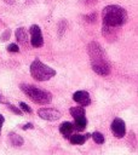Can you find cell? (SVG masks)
I'll list each match as a JSON object with an SVG mask.
<instances>
[{
	"mask_svg": "<svg viewBox=\"0 0 138 155\" xmlns=\"http://www.w3.org/2000/svg\"><path fill=\"white\" fill-rule=\"evenodd\" d=\"M7 51L8 52H19V47L17 44H10L7 46Z\"/></svg>",
	"mask_w": 138,
	"mask_h": 155,
	"instance_id": "obj_16",
	"label": "cell"
},
{
	"mask_svg": "<svg viewBox=\"0 0 138 155\" xmlns=\"http://www.w3.org/2000/svg\"><path fill=\"white\" fill-rule=\"evenodd\" d=\"M86 19H87L88 22H93V21H96V13H94V12H93V13H90V16L86 17Z\"/></svg>",
	"mask_w": 138,
	"mask_h": 155,
	"instance_id": "obj_20",
	"label": "cell"
},
{
	"mask_svg": "<svg viewBox=\"0 0 138 155\" xmlns=\"http://www.w3.org/2000/svg\"><path fill=\"white\" fill-rule=\"evenodd\" d=\"M38 115L41 119L48 120V121H56L62 116L61 111L57 109H53V108H41L38 110Z\"/></svg>",
	"mask_w": 138,
	"mask_h": 155,
	"instance_id": "obj_6",
	"label": "cell"
},
{
	"mask_svg": "<svg viewBox=\"0 0 138 155\" xmlns=\"http://www.w3.org/2000/svg\"><path fill=\"white\" fill-rule=\"evenodd\" d=\"M19 107H21V109H22L23 111H25V113H31V111H33L31 108H30L28 104H25L24 102H21V103H19Z\"/></svg>",
	"mask_w": 138,
	"mask_h": 155,
	"instance_id": "obj_18",
	"label": "cell"
},
{
	"mask_svg": "<svg viewBox=\"0 0 138 155\" xmlns=\"http://www.w3.org/2000/svg\"><path fill=\"white\" fill-rule=\"evenodd\" d=\"M73 130H74V125L71 122H69V121H65V122H63V124L59 125V132L64 137H69L71 134Z\"/></svg>",
	"mask_w": 138,
	"mask_h": 155,
	"instance_id": "obj_11",
	"label": "cell"
},
{
	"mask_svg": "<svg viewBox=\"0 0 138 155\" xmlns=\"http://www.w3.org/2000/svg\"><path fill=\"white\" fill-rule=\"evenodd\" d=\"M90 133H86V134H70L69 136V142L71 144H84L88 138H90Z\"/></svg>",
	"mask_w": 138,
	"mask_h": 155,
	"instance_id": "obj_10",
	"label": "cell"
},
{
	"mask_svg": "<svg viewBox=\"0 0 138 155\" xmlns=\"http://www.w3.org/2000/svg\"><path fill=\"white\" fill-rule=\"evenodd\" d=\"M30 33V44L33 47H41L44 45V38L41 34V29L39 25L33 24L29 29Z\"/></svg>",
	"mask_w": 138,
	"mask_h": 155,
	"instance_id": "obj_5",
	"label": "cell"
},
{
	"mask_svg": "<svg viewBox=\"0 0 138 155\" xmlns=\"http://www.w3.org/2000/svg\"><path fill=\"white\" fill-rule=\"evenodd\" d=\"M73 125H74V128H76L77 131H82L86 127V125H87V120H86L85 116L75 117V122Z\"/></svg>",
	"mask_w": 138,
	"mask_h": 155,
	"instance_id": "obj_13",
	"label": "cell"
},
{
	"mask_svg": "<svg viewBox=\"0 0 138 155\" xmlns=\"http://www.w3.org/2000/svg\"><path fill=\"white\" fill-rule=\"evenodd\" d=\"M6 104L8 105V109H10V110H12V111H13L15 114H17V115H21V114H22V110H21L19 108H17V107H15V105H12V104H10L8 102H7Z\"/></svg>",
	"mask_w": 138,
	"mask_h": 155,
	"instance_id": "obj_17",
	"label": "cell"
},
{
	"mask_svg": "<svg viewBox=\"0 0 138 155\" xmlns=\"http://www.w3.org/2000/svg\"><path fill=\"white\" fill-rule=\"evenodd\" d=\"M91 67L98 75H109L110 74V64L107 57L91 59Z\"/></svg>",
	"mask_w": 138,
	"mask_h": 155,
	"instance_id": "obj_4",
	"label": "cell"
},
{
	"mask_svg": "<svg viewBox=\"0 0 138 155\" xmlns=\"http://www.w3.org/2000/svg\"><path fill=\"white\" fill-rule=\"evenodd\" d=\"M111 131L114 133L115 137L117 138H122L126 133V126H125V121L120 117H116L113 122H111Z\"/></svg>",
	"mask_w": 138,
	"mask_h": 155,
	"instance_id": "obj_7",
	"label": "cell"
},
{
	"mask_svg": "<svg viewBox=\"0 0 138 155\" xmlns=\"http://www.w3.org/2000/svg\"><path fill=\"white\" fill-rule=\"evenodd\" d=\"M69 113L70 115L75 119V117H79V116H85L86 115V110L85 108L81 105V107H73L69 109Z\"/></svg>",
	"mask_w": 138,
	"mask_h": 155,
	"instance_id": "obj_12",
	"label": "cell"
},
{
	"mask_svg": "<svg viewBox=\"0 0 138 155\" xmlns=\"http://www.w3.org/2000/svg\"><path fill=\"white\" fill-rule=\"evenodd\" d=\"M73 99H74L76 103H79L80 105H82V107H86V105H88V104L91 103L90 94H88V92H86V91H76V92L73 94Z\"/></svg>",
	"mask_w": 138,
	"mask_h": 155,
	"instance_id": "obj_8",
	"label": "cell"
},
{
	"mask_svg": "<svg viewBox=\"0 0 138 155\" xmlns=\"http://www.w3.org/2000/svg\"><path fill=\"white\" fill-rule=\"evenodd\" d=\"M30 74L38 81H47L56 75V70L42 63L40 59H35L30 64Z\"/></svg>",
	"mask_w": 138,
	"mask_h": 155,
	"instance_id": "obj_3",
	"label": "cell"
},
{
	"mask_svg": "<svg viewBox=\"0 0 138 155\" xmlns=\"http://www.w3.org/2000/svg\"><path fill=\"white\" fill-rule=\"evenodd\" d=\"M0 103H5V104L7 103V99H6V98H4L1 94H0Z\"/></svg>",
	"mask_w": 138,
	"mask_h": 155,
	"instance_id": "obj_23",
	"label": "cell"
},
{
	"mask_svg": "<svg viewBox=\"0 0 138 155\" xmlns=\"http://www.w3.org/2000/svg\"><path fill=\"white\" fill-rule=\"evenodd\" d=\"M4 121H5V117L0 114V133H1V127H2V124H4Z\"/></svg>",
	"mask_w": 138,
	"mask_h": 155,
	"instance_id": "obj_22",
	"label": "cell"
},
{
	"mask_svg": "<svg viewBox=\"0 0 138 155\" xmlns=\"http://www.w3.org/2000/svg\"><path fill=\"white\" fill-rule=\"evenodd\" d=\"M92 136V138H93V140L97 143V144H103L104 143V136L100 133V132H98V131H96V132H93V134H91Z\"/></svg>",
	"mask_w": 138,
	"mask_h": 155,
	"instance_id": "obj_15",
	"label": "cell"
},
{
	"mask_svg": "<svg viewBox=\"0 0 138 155\" xmlns=\"http://www.w3.org/2000/svg\"><path fill=\"white\" fill-rule=\"evenodd\" d=\"M22 128H23V130H28V128H33V124H30V122H29V124H25L24 126H22Z\"/></svg>",
	"mask_w": 138,
	"mask_h": 155,
	"instance_id": "obj_21",
	"label": "cell"
},
{
	"mask_svg": "<svg viewBox=\"0 0 138 155\" xmlns=\"http://www.w3.org/2000/svg\"><path fill=\"white\" fill-rule=\"evenodd\" d=\"M10 29H7V30H5L4 33H2V35H1V38H0V40L1 41H6V40H8V38H10Z\"/></svg>",
	"mask_w": 138,
	"mask_h": 155,
	"instance_id": "obj_19",
	"label": "cell"
},
{
	"mask_svg": "<svg viewBox=\"0 0 138 155\" xmlns=\"http://www.w3.org/2000/svg\"><path fill=\"white\" fill-rule=\"evenodd\" d=\"M15 35H16V39H17L18 44H21V45H27L28 44V34H27L24 28H22V27L17 28Z\"/></svg>",
	"mask_w": 138,
	"mask_h": 155,
	"instance_id": "obj_9",
	"label": "cell"
},
{
	"mask_svg": "<svg viewBox=\"0 0 138 155\" xmlns=\"http://www.w3.org/2000/svg\"><path fill=\"white\" fill-rule=\"evenodd\" d=\"M2 1H5L6 4H10V5H12L15 2V0H2Z\"/></svg>",
	"mask_w": 138,
	"mask_h": 155,
	"instance_id": "obj_24",
	"label": "cell"
},
{
	"mask_svg": "<svg viewBox=\"0 0 138 155\" xmlns=\"http://www.w3.org/2000/svg\"><path fill=\"white\" fill-rule=\"evenodd\" d=\"M10 142H11V144L15 145V147H21V145H23V138H22L19 134H17V133H10Z\"/></svg>",
	"mask_w": 138,
	"mask_h": 155,
	"instance_id": "obj_14",
	"label": "cell"
},
{
	"mask_svg": "<svg viewBox=\"0 0 138 155\" xmlns=\"http://www.w3.org/2000/svg\"><path fill=\"white\" fill-rule=\"evenodd\" d=\"M21 90H22L34 103L45 105V104L51 103V101H52V94H51L48 91L38 88L36 86L28 85V84H22V85H21Z\"/></svg>",
	"mask_w": 138,
	"mask_h": 155,
	"instance_id": "obj_2",
	"label": "cell"
},
{
	"mask_svg": "<svg viewBox=\"0 0 138 155\" xmlns=\"http://www.w3.org/2000/svg\"><path fill=\"white\" fill-rule=\"evenodd\" d=\"M103 24L113 28L121 27L127 21V12L123 7L119 5H108L103 8L102 12Z\"/></svg>",
	"mask_w": 138,
	"mask_h": 155,
	"instance_id": "obj_1",
	"label": "cell"
}]
</instances>
